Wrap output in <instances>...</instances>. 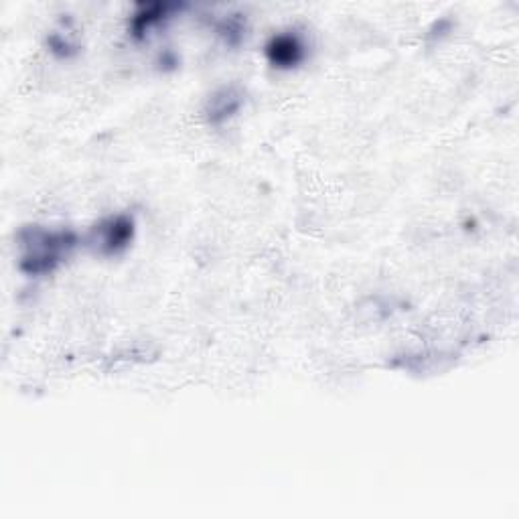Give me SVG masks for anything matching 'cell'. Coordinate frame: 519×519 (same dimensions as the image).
I'll use <instances>...</instances> for the list:
<instances>
[{
	"mask_svg": "<svg viewBox=\"0 0 519 519\" xmlns=\"http://www.w3.org/2000/svg\"><path fill=\"white\" fill-rule=\"evenodd\" d=\"M19 270L27 276H49L78 250L80 236L73 230L25 226L17 234Z\"/></svg>",
	"mask_w": 519,
	"mask_h": 519,
	"instance_id": "obj_1",
	"label": "cell"
},
{
	"mask_svg": "<svg viewBox=\"0 0 519 519\" xmlns=\"http://www.w3.org/2000/svg\"><path fill=\"white\" fill-rule=\"evenodd\" d=\"M136 236V219L132 213H114L92 228L88 246L102 258H114L124 254Z\"/></svg>",
	"mask_w": 519,
	"mask_h": 519,
	"instance_id": "obj_2",
	"label": "cell"
},
{
	"mask_svg": "<svg viewBox=\"0 0 519 519\" xmlns=\"http://www.w3.org/2000/svg\"><path fill=\"white\" fill-rule=\"evenodd\" d=\"M215 31L228 45L236 47L246 37V21L242 19V15H230L217 23Z\"/></svg>",
	"mask_w": 519,
	"mask_h": 519,
	"instance_id": "obj_7",
	"label": "cell"
},
{
	"mask_svg": "<svg viewBox=\"0 0 519 519\" xmlns=\"http://www.w3.org/2000/svg\"><path fill=\"white\" fill-rule=\"evenodd\" d=\"M181 9H183V5H173V3H142L132 13L128 31L134 39L140 41L155 27L169 21L175 11H181Z\"/></svg>",
	"mask_w": 519,
	"mask_h": 519,
	"instance_id": "obj_5",
	"label": "cell"
},
{
	"mask_svg": "<svg viewBox=\"0 0 519 519\" xmlns=\"http://www.w3.org/2000/svg\"><path fill=\"white\" fill-rule=\"evenodd\" d=\"M179 63H181V59H179V55L173 49H165L159 55V61H157L161 71H175L179 67Z\"/></svg>",
	"mask_w": 519,
	"mask_h": 519,
	"instance_id": "obj_8",
	"label": "cell"
},
{
	"mask_svg": "<svg viewBox=\"0 0 519 519\" xmlns=\"http://www.w3.org/2000/svg\"><path fill=\"white\" fill-rule=\"evenodd\" d=\"M45 45L59 59H73L76 55H80V51H82V45L78 43L76 33L71 31V21L69 19L67 21L63 19L61 27L47 35Z\"/></svg>",
	"mask_w": 519,
	"mask_h": 519,
	"instance_id": "obj_6",
	"label": "cell"
},
{
	"mask_svg": "<svg viewBox=\"0 0 519 519\" xmlns=\"http://www.w3.org/2000/svg\"><path fill=\"white\" fill-rule=\"evenodd\" d=\"M266 61L274 69L290 71L296 69L307 59V43L301 33L296 31H282L272 35L264 45Z\"/></svg>",
	"mask_w": 519,
	"mask_h": 519,
	"instance_id": "obj_3",
	"label": "cell"
},
{
	"mask_svg": "<svg viewBox=\"0 0 519 519\" xmlns=\"http://www.w3.org/2000/svg\"><path fill=\"white\" fill-rule=\"evenodd\" d=\"M246 106V90L238 84H226L213 90L203 102V120L209 126H221L240 114Z\"/></svg>",
	"mask_w": 519,
	"mask_h": 519,
	"instance_id": "obj_4",
	"label": "cell"
}]
</instances>
